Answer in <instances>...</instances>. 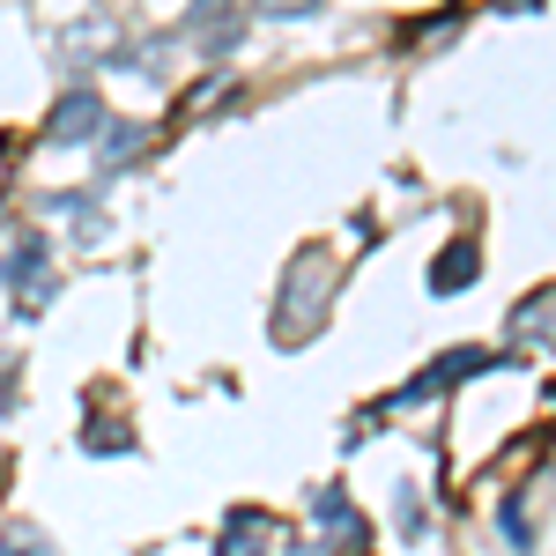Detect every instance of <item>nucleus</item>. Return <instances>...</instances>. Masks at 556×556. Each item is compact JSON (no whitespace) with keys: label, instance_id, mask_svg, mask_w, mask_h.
<instances>
[{"label":"nucleus","instance_id":"obj_13","mask_svg":"<svg viewBox=\"0 0 556 556\" xmlns=\"http://www.w3.org/2000/svg\"><path fill=\"white\" fill-rule=\"evenodd\" d=\"M83 445H89V453H127L134 438H127L119 424H89V438H83Z\"/></svg>","mask_w":556,"mask_h":556},{"label":"nucleus","instance_id":"obj_4","mask_svg":"<svg viewBox=\"0 0 556 556\" xmlns=\"http://www.w3.org/2000/svg\"><path fill=\"white\" fill-rule=\"evenodd\" d=\"M141 149H149V127H141V119H104V127H97V164H104V172H127Z\"/></svg>","mask_w":556,"mask_h":556},{"label":"nucleus","instance_id":"obj_1","mask_svg":"<svg viewBox=\"0 0 556 556\" xmlns=\"http://www.w3.org/2000/svg\"><path fill=\"white\" fill-rule=\"evenodd\" d=\"M327 298H334V260L319 253V245H304L290 260V275H282V298H275V342H312L319 334V319H327Z\"/></svg>","mask_w":556,"mask_h":556},{"label":"nucleus","instance_id":"obj_6","mask_svg":"<svg viewBox=\"0 0 556 556\" xmlns=\"http://www.w3.org/2000/svg\"><path fill=\"white\" fill-rule=\"evenodd\" d=\"M38 267H45V238H23V245H15V253L0 260V282H8V290H15V298H23V290H30V282H38Z\"/></svg>","mask_w":556,"mask_h":556},{"label":"nucleus","instance_id":"obj_7","mask_svg":"<svg viewBox=\"0 0 556 556\" xmlns=\"http://www.w3.org/2000/svg\"><path fill=\"white\" fill-rule=\"evenodd\" d=\"M513 334L519 342H549V290H534V298H519V312H513Z\"/></svg>","mask_w":556,"mask_h":556},{"label":"nucleus","instance_id":"obj_12","mask_svg":"<svg viewBox=\"0 0 556 556\" xmlns=\"http://www.w3.org/2000/svg\"><path fill=\"white\" fill-rule=\"evenodd\" d=\"M223 8H238V0H193V8H186V30H193V38L215 30V23H223Z\"/></svg>","mask_w":556,"mask_h":556},{"label":"nucleus","instance_id":"obj_2","mask_svg":"<svg viewBox=\"0 0 556 556\" xmlns=\"http://www.w3.org/2000/svg\"><path fill=\"white\" fill-rule=\"evenodd\" d=\"M97 127H104V97H97L89 83H75L52 112H45V141H52V149H89Z\"/></svg>","mask_w":556,"mask_h":556},{"label":"nucleus","instance_id":"obj_5","mask_svg":"<svg viewBox=\"0 0 556 556\" xmlns=\"http://www.w3.org/2000/svg\"><path fill=\"white\" fill-rule=\"evenodd\" d=\"M475 275H482V260H475V245L460 238V245H445V253H438V267H430V298H460Z\"/></svg>","mask_w":556,"mask_h":556},{"label":"nucleus","instance_id":"obj_9","mask_svg":"<svg viewBox=\"0 0 556 556\" xmlns=\"http://www.w3.org/2000/svg\"><path fill=\"white\" fill-rule=\"evenodd\" d=\"M497 519H505V542H513V549H519V556H534V519L519 513L513 497H505V513H497Z\"/></svg>","mask_w":556,"mask_h":556},{"label":"nucleus","instance_id":"obj_8","mask_svg":"<svg viewBox=\"0 0 556 556\" xmlns=\"http://www.w3.org/2000/svg\"><path fill=\"white\" fill-rule=\"evenodd\" d=\"M0 556H60V549L45 542L38 527H8V534H0Z\"/></svg>","mask_w":556,"mask_h":556},{"label":"nucleus","instance_id":"obj_10","mask_svg":"<svg viewBox=\"0 0 556 556\" xmlns=\"http://www.w3.org/2000/svg\"><path fill=\"white\" fill-rule=\"evenodd\" d=\"M393 527H401L408 542H416V534L430 527V513H424V497H416V490H401V505H393Z\"/></svg>","mask_w":556,"mask_h":556},{"label":"nucleus","instance_id":"obj_3","mask_svg":"<svg viewBox=\"0 0 556 556\" xmlns=\"http://www.w3.org/2000/svg\"><path fill=\"white\" fill-rule=\"evenodd\" d=\"M60 52H67V60H119V23H104V15L67 23V30H60Z\"/></svg>","mask_w":556,"mask_h":556},{"label":"nucleus","instance_id":"obj_11","mask_svg":"<svg viewBox=\"0 0 556 556\" xmlns=\"http://www.w3.org/2000/svg\"><path fill=\"white\" fill-rule=\"evenodd\" d=\"M319 0H253V15L260 23H298V15H312Z\"/></svg>","mask_w":556,"mask_h":556}]
</instances>
